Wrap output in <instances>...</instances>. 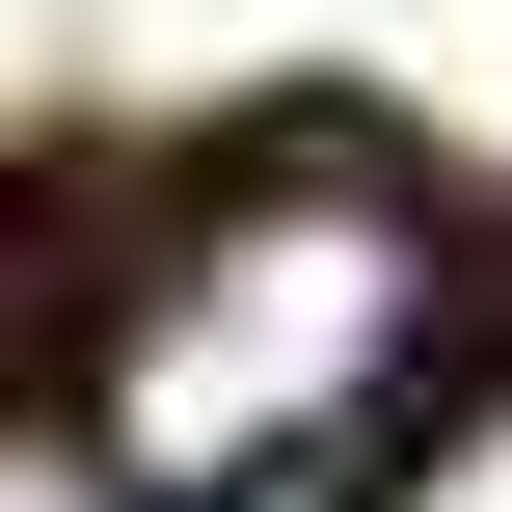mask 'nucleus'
Wrapping results in <instances>:
<instances>
[{
  "mask_svg": "<svg viewBox=\"0 0 512 512\" xmlns=\"http://www.w3.org/2000/svg\"><path fill=\"white\" fill-rule=\"evenodd\" d=\"M405 351H432V216L378 162H243L216 216H162V270H108V324H81V486L108 512H243Z\"/></svg>",
  "mask_w": 512,
  "mask_h": 512,
  "instance_id": "1",
  "label": "nucleus"
}]
</instances>
